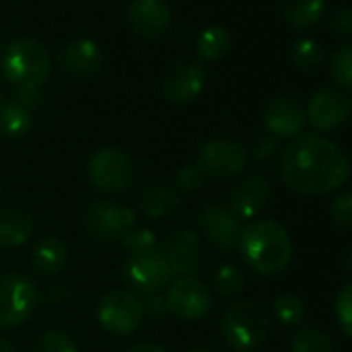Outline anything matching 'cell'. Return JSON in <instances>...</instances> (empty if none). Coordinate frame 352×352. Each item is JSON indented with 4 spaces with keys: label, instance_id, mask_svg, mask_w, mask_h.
Wrapping results in <instances>:
<instances>
[{
    "label": "cell",
    "instance_id": "obj_15",
    "mask_svg": "<svg viewBox=\"0 0 352 352\" xmlns=\"http://www.w3.org/2000/svg\"><path fill=\"white\" fill-rule=\"evenodd\" d=\"M197 222H199L201 232L214 247L226 253L236 249V241H239L243 226H241V220L230 210L216 206V204H208L197 214Z\"/></svg>",
    "mask_w": 352,
    "mask_h": 352
},
{
    "label": "cell",
    "instance_id": "obj_2",
    "mask_svg": "<svg viewBox=\"0 0 352 352\" xmlns=\"http://www.w3.org/2000/svg\"><path fill=\"white\" fill-rule=\"evenodd\" d=\"M236 249L249 267L265 278L280 276L292 261V243L286 228L274 220H253L241 228Z\"/></svg>",
    "mask_w": 352,
    "mask_h": 352
},
{
    "label": "cell",
    "instance_id": "obj_6",
    "mask_svg": "<svg viewBox=\"0 0 352 352\" xmlns=\"http://www.w3.org/2000/svg\"><path fill=\"white\" fill-rule=\"evenodd\" d=\"M38 288L25 274H5L0 278V327L25 323L38 307Z\"/></svg>",
    "mask_w": 352,
    "mask_h": 352
},
{
    "label": "cell",
    "instance_id": "obj_21",
    "mask_svg": "<svg viewBox=\"0 0 352 352\" xmlns=\"http://www.w3.org/2000/svg\"><path fill=\"white\" fill-rule=\"evenodd\" d=\"M34 218L19 208L0 210V247L13 249L25 245L34 234Z\"/></svg>",
    "mask_w": 352,
    "mask_h": 352
},
{
    "label": "cell",
    "instance_id": "obj_34",
    "mask_svg": "<svg viewBox=\"0 0 352 352\" xmlns=\"http://www.w3.org/2000/svg\"><path fill=\"white\" fill-rule=\"evenodd\" d=\"M331 220L333 224L344 230V232H352V191L338 195L331 201Z\"/></svg>",
    "mask_w": 352,
    "mask_h": 352
},
{
    "label": "cell",
    "instance_id": "obj_9",
    "mask_svg": "<svg viewBox=\"0 0 352 352\" xmlns=\"http://www.w3.org/2000/svg\"><path fill=\"white\" fill-rule=\"evenodd\" d=\"M122 276H124V282L135 292H141L145 296L164 290L168 282L172 280L168 261L160 249H149V251L129 255L122 267Z\"/></svg>",
    "mask_w": 352,
    "mask_h": 352
},
{
    "label": "cell",
    "instance_id": "obj_13",
    "mask_svg": "<svg viewBox=\"0 0 352 352\" xmlns=\"http://www.w3.org/2000/svg\"><path fill=\"white\" fill-rule=\"evenodd\" d=\"M160 251L168 261L172 280L189 278L199 267V234L191 228H181L168 234Z\"/></svg>",
    "mask_w": 352,
    "mask_h": 352
},
{
    "label": "cell",
    "instance_id": "obj_45",
    "mask_svg": "<svg viewBox=\"0 0 352 352\" xmlns=\"http://www.w3.org/2000/svg\"><path fill=\"white\" fill-rule=\"evenodd\" d=\"M0 195H3V189H0Z\"/></svg>",
    "mask_w": 352,
    "mask_h": 352
},
{
    "label": "cell",
    "instance_id": "obj_4",
    "mask_svg": "<svg viewBox=\"0 0 352 352\" xmlns=\"http://www.w3.org/2000/svg\"><path fill=\"white\" fill-rule=\"evenodd\" d=\"M222 333L236 352L257 350L270 333V317L253 300H234L224 311Z\"/></svg>",
    "mask_w": 352,
    "mask_h": 352
},
{
    "label": "cell",
    "instance_id": "obj_31",
    "mask_svg": "<svg viewBox=\"0 0 352 352\" xmlns=\"http://www.w3.org/2000/svg\"><path fill=\"white\" fill-rule=\"evenodd\" d=\"M34 352H79V348L69 333L50 329L36 340Z\"/></svg>",
    "mask_w": 352,
    "mask_h": 352
},
{
    "label": "cell",
    "instance_id": "obj_8",
    "mask_svg": "<svg viewBox=\"0 0 352 352\" xmlns=\"http://www.w3.org/2000/svg\"><path fill=\"white\" fill-rule=\"evenodd\" d=\"M247 162L249 155L241 143L216 137L201 145L195 166L216 181H230L247 168Z\"/></svg>",
    "mask_w": 352,
    "mask_h": 352
},
{
    "label": "cell",
    "instance_id": "obj_41",
    "mask_svg": "<svg viewBox=\"0 0 352 352\" xmlns=\"http://www.w3.org/2000/svg\"><path fill=\"white\" fill-rule=\"evenodd\" d=\"M0 352H15L13 344L5 336H0Z\"/></svg>",
    "mask_w": 352,
    "mask_h": 352
},
{
    "label": "cell",
    "instance_id": "obj_5",
    "mask_svg": "<svg viewBox=\"0 0 352 352\" xmlns=\"http://www.w3.org/2000/svg\"><path fill=\"white\" fill-rule=\"evenodd\" d=\"M143 302L131 290H110L98 302V321L112 336H129L143 323Z\"/></svg>",
    "mask_w": 352,
    "mask_h": 352
},
{
    "label": "cell",
    "instance_id": "obj_14",
    "mask_svg": "<svg viewBox=\"0 0 352 352\" xmlns=\"http://www.w3.org/2000/svg\"><path fill=\"white\" fill-rule=\"evenodd\" d=\"M206 87V71L197 63H176L162 79V94L172 104H189Z\"/></svg>",
    "mask_w": 352,
    "mask_h": 352
},
{
    "label": "cell",
    "instance_id": "obj_43",
    "mask_svg": "<svg viewBox=\"0 0 352 352\" xmlns=\"http://www.w3.org/2000/svg\"><path fill=\"white\" fill-rule=\"evenodd\" d=\"M187 352H214V350H210V348H191Z\"/></svg>",
    "mask_w": 352,
    "mask_h": 352
},
{
    "label": "cell",
    "instance_id": "obj_40",
    "mask_svg": "<svg viewBox=\"0 0 352 352\" xmlns=\"http://www.w3.org/2000/svg\"><path fill=\"white\" fill-rule=\"evenodd\" d=\"M126 352H168V350L164 346H160V344H147V342H143V344L131 346Z\"/></svg>",
    "mask_w": 352,
    "mask_h": 352
},
{
    "label": "cell",
    "instance_id": "obj_26",
    "mask_svg": "<svg viewBox=\"0 0 352 352\" xmlns=\"http://www.w3.org/2000/svg\"><path fill=\"white\" fill-rule=\"evenodd\" d=\"M290 350L292 352H333L336 346H333V340L323 329L315 325H305L292 333Z\"/></svg>",
    "mask_w": 352,
    "mask_h": 352
},
{
    "label": "cell",
    "instance_id": "obj_32",
    "mask_svg": "<svg viewBox=\"0 0 352 352\" xmlns=\"http://www.w3.org/2000/svg\"><path fill=\"white\" fill-rule=\"evenodd\" d=\"M122 247L129 251V255L133 253H141V251H149V249H157V239L155 232L149 228H129L122 236H120Z\"/></svg>",
    "mask_w": 352,
    "mask_h": 352
},
{
    "label": "cell",
    "instance_id": "obj_36",
    "mask_svg": "<svg viewBox=\"0 0 352 352\" xmlns=\"http://www.w3.org/2000/svg\"><path fill=\"white\" fill-rule=\"evenodd\" d=\"M327 25L336 36L352 34V9L350 7H333L327 13Z\"/></svg>",
    "mask_w": 352,
    "mask_h": 352
},
{
    "label": "cell",
    "instance_id": "obj_24",
    "mask_svg": "<svg viewBox=\"0 0 352 352\" xmlns=\"http://www.w3.org/2000/svg\"><path fill=\"white\" fill-rule=\"evenodd\" d=\"M34 126V116L19 102L0 104V133L9 139L25 137Z\"/></svg>",
    "mask_w": 352,
    "mask_h": 352
},
{
    "label": "cell",
    "instance_id": "obj_12",
    "mask_svg": "<svg viewBox=\"0 0 352 352\" xmlns=\"http://www.w3.org/2000/svg\"><path fill=\"white\" fill-rule=\"evenodd\" d=\"M352 112V98L338 85H321L309 98L305 116L319 131H333L348 120Z\"/></svg>",
    "mask_w": 352,
    "mask_h": 352
},
{
    "label": "cell",
    "instance_id": "obj_10",
    "mask_svg": "<svg viewBox=\"0 0 352 352\" xmlns=\"http://www.w3.org/2000/svg\"><path fill=\"white\" fill-rule=\"evenodd\" d=\"M83 230L94 241L110 243L120 239L129 228L135 226L133 210L112 204V201H94L83 212Z\"/></svg>",
    "mask_w": 352,
    "mask_h": 352
},
{
    "label": "cell",
    "instance_id": "obj_22",
    "mask_svg": "<svg viewBox=\"0 0 352 352\" xmlns=\"http://www.w3.org/2000/svg\"><path fill=\"white\" fill-rule=\"evenodd\" d=\"M139 204H141L145 218L162 220V218H168L170 214H174L176 210H179L181 193L174 187H168L164 183H153V185L143 189Z\"/></svg>",
    "mask_w": 352,
    "mask_h": 352
},
{
    "label": "cell",
    "instance_id": "obj_37",
    "mask_svg": "<svg viewBox=\"0 0 352 352\" xmlns=\"http://www.w3.org/2000/svg\"><path fill=\"white\" fill-rule=\"evenodd\" d=\"M278 149H280L278 137H274V135H270V133L257 137L255 143H253V155H255L257 162H267V160H272V157L278 153Z\"/></svg>",
    "mask_w": 352,
    "mask_h": 352
},
{
    "label": "cell",
    "instance_id": "obj_39",
    "mask_svg": "<svg viewBox=\"0 0 352 352\" xmlns=\"http://www.w3.org/2000/svg\"><path fill=\"white\" fill-rule=\"evenodd\" d=\"M23 108H28L30 112L36 108V106H40V102H42V94H40V89H23V91H19V100H17Z\"/></svg>",
    "mask_w": 352,
    "mask_h": 352
},
{
    "label": "cell",
    "instance_id": "obj_33",
    "mask_svg": "<svg viewBox=\"0 0 352 352\" xmlns=\"http://www.w3.org/2000/svg\"><path fill=\"white\" fill-rule=\"evenodd\" d=\"M336 321L342 333L352 340V280L344 284L336 296Z\"/></svg>",
    "mask_w": 352,
    "mask_h": 352
},
{
    "label": "cell",
    "instance_id": "obj_38",
    "mask_svg": "<svg viewBox=\"0 0 352 352\" xmlns=\"http://www.w3.org/2000/svg\"><path fill=\"white\" fill-rule=\"evenodd\" d=\"M143 302V313L149 315L151 319H164L170 311H168V302H166V296L155 292V294H149L145 296Z\"/></svg>",
    "mask_w": 352,
    "mask_h": 352
},
{
    "label": "cell",
    "instance_id": "obj_19",
    "mask_svg": "<svg viewBox=\"0 0 352 352\" xmlns=\"http://www.w3.org/2000/svg\"><path fill=\"white\" fill-rule=\"evenodd\" d=\"M60 69L77 79H89L104 67V54L94 40H75L67 44L58 54Z\"/></svg>",
    "mask_w": 352,
    "mask_h": 352
},
{
    "label": "cell",
    "instance_id": "obj_20",
    "mask_svg": "<svg viewBox=\"0 0 352 352\" xmlns=\"http://www.w3.org/2000/svg\"><path fill=\"white\" fill-rule=\"evenodd\" d=\"M67 261H69V249L54 234L42 236L32 249V265L40 276L48 278V276L60 274L65 270Z\"/></svg>",
    "mask_w": 352,
    "mask_h": 352
},
{
    "label": "cell",
    "instance_id": "obj_27",
    "mask_svg": "<svg viewBox=\"0 0 352 352\" xmlns=\"http://www.w3.org/2000/svg\"><path fill=\"white\" fill-rule=\"evenodd\" d=\"M212 280H214V288H216L222 296L234 298V296H239V294L243 292L245 280H247V278H245V272H243L239 265H234V263H222V265L214 272Z\"/></svg>",
    "mask_w": 352,
    "mask_h": 352
},
{
    "label": "cell",
    "instance_id": "obj_1",
    "mask_svg": "<svg viewBox=\"0 0 352 352\" xmlns=\"http://www.w3.org/2000/svg\"><path fill=\"white\" fill-rule=\"evenodd\" d=\"M284 185L298 195H327L350 176V160L340 145L317 133L296 135L282 153Z\"/></svg>",
    "mask_w": 352,
    "mask_h": 352
},
{
    "label": "cell",
    "instance_id": "obj_23",
    "mask_svg": "<svg viewBox=\"0 0 352 352\" xmlns=\"http://www.w3.org/2000/svg\"><path fill=\"white\" fill-rule=\"evenodd\" d=\"M323 0H280V9L294 30L313 28L323 15Z\"/></svg>",
    "mask_w": 352,
    "mask_h": 352
},
{
    "label": "cell",
    "instance_id": "obj_44",
    "mask_svg": "<svg viewBox=\"0 0 352 352\" xmlns=\"http://www.w3.org/2000/svg\"><path fill=\"white\" fill-rule=\"evenodd\" d=\"M0 104H3V96H0Z\"/></svg>",
    "mask_w": 352,
    "mask_h": 352
},
{
    "label": "cell",
    "instance_id": "obj_29",
    "mask_svg": "<svg viewBox=\"0 0 352 352\" xmlns=\"http://www.w3.org/2000/svg\"><path fill=\"white\" fill-rule=\"evenodd\" d=\"M274 315L284 325H298L305 319V302L292 292H284L274 300Z\"/></svg>",
    "mask_w": 352,
    "mask_h": 352
},
{
    "label": "cell",
    "instance_id": "obj_3",
    "mask_svg": "<svg viewBox=\"0 0 352 352\" xmlns=\"http://www.w3.org/2000/svg\"><path fill=\"white\" fill-rule=\"evenodd\" d=\"M0 69L19 91L40 89L50 75V56L38 40L17 38L7 46Z\"/></svg>",
    "mask_w": 352,
    "mask_h": 352
},
{
    "label": "cell",
    "instance_id": "obj_7",
    "mask_svg": "<svg viewBox=\"0 0 352 352\" xmlns=\"http://www.w3.org/2000/svg\"><path fill=\"white\" fill-rule=\"evenodd\" d=\"M133 160L118 147H102L87 162L89 183L102 193H120L133 181Z\"/></svg>",
    "mask_w": 352,
    "mask_h": 352
},
{
    "label": "cell",
    "instance_id": "obj_28",
    "mask_svg": "<svg viewBox=\"0 0 352 352\" xmlns=\"http://www.w3.org/2000/svg\"><path fill=\"white\" fill-rule=\"evenodd\" d=\"M292 63L302 71H313L323 60V46L313 38H300L290 48Z\"/></svg>",
    "mask_w": 352,
    "mask_h": 352
},
{
    "label": "cell",
    "instance_id": "obj_42",
    "mask_svg": "<svg viewBox=\"0 0 352 352\" xmlns=\"http://www.w3.org/2000/svg\"><path fill=\"white\" fill-rule=\"evenodd\" d=\"M346 267H348V272L352 274V249L348 251V257H346Z\"/></svg>",
    "mask_w": 352,
    "mask_h": 352
},
{
    "label": "cell",
    "instance_id": "obj_16",
    "mask_svg": "<svg viewBox=\"0 0 352 352\" xmlns=\"http://www.w3.org/2000/svg\"><path fill=\"white\" fill-rule=\"evenodd\" d=\"M272 195V187L265 176L249 174L239 181L228 195V210L239 220H251L263 212Z\"/></svg>",
    "mask_w": 352,
    "mask_h": 352
},
{
    "label": "cell",
    "instance_id": "obj_17",
    "mask_svg": "<svg viewBox=\"0 0 352 352\" xmlns=\"http://www.w3.org/2000/svg\"><path fill=\"white\" fill-rule=\"evenodd\" d=\"M261 118L270 135L278 139H290V137L294 139L296 135H300L307 120L302 106L290 96H280L270 100L267 106L263 108Z\"/></svg>",
    "mask_w": 352,
    "mask_h": 352
},
{
    "label": "cell",
    "instance_id": "obj_35",
    "mask_svg": "<svg viewBox=\"0 0 352 352\" xmlns=\"http://www.w3.org/2000/svg\"><path fill=\"white\" fill-rule=\"evenodd\" d=\"M204 181H206V174L195 166H183L176 174V185H179V191L183 193H195L197 189L204 187Z\"/></svg>",
    "mask_w": 352,
    "mask_h": 352
},
{
    "label": "cell",
    "instance_id": "obj_18",
    "mask_svg": "<svg viewBox=\"0 0 352 352\" xmlns=\"http://www.w3.org/2000/svg\"><path fill=\"white\" fill-rule=\"evenodd\" d=\"M126 17L133 32L147 40L164 36L172 23V13L166 0H131Z\"/></svg>",
    "mask_w": 352,
    "mask_h": 352
},
{
    "label": "cell",
    "instance_id": "obj_30",
    "mask_svg": "<svg viewBox=\"0 0 352 352\" xmlns=\"http://www.w3.org/2000/svg\"><path fill=\"white\" fill-rule=\"evenodd\" d=\"M331 75L342 89H352V42L342 44L331 56Z\"/></svg>",
    "mask_w": 352,
    "mask_h": 352
},
{
    "label": "cell",
    "instance_id": "obj_11",
    "mask_svg": "<svg viewBox=\"0 0 352 352\" xmlns=\"http://www.w3.org/2000/svg\"><path fill=\"white\" fill-rule=\"evenodd\" d=\"M166 302H168V311L183 321L204 319L214 307L210 288L193 276L174 280L168 288Z\"/></svg>",
    "mask_w": 352,
    "mask_h": 352
},
{
    "label": "cell",
    "instance_id": "obj_25",
    "mask_svg": "<svg viewBox=\"0 0 352 352\" xmlns=\"http://www.w3.org/2000/svg\"><path fill=\"white\" fill-rule=\"evenodd\" d=\"M230 48V36L224 28L220 25H210L206 28L195 42V50L199 54V58L204 60H220Z\"/></svg>",
    "mask_w": 352,
    "mask_h": 352
}]
</instances>
